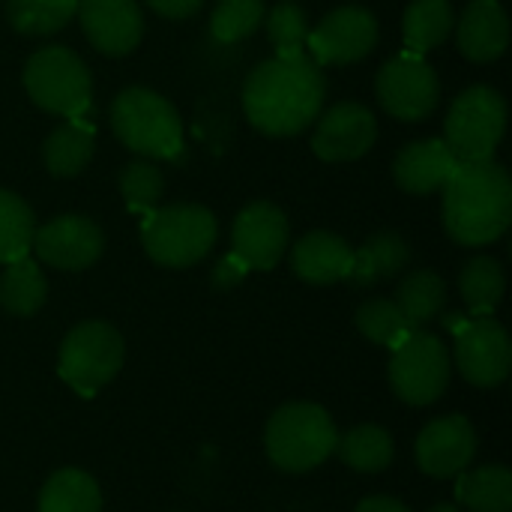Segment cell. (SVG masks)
Masks as SVG:
<instances>
[{"mask_svg": "<svg viewBox=\"0 0 512 512\" xmlns=\"http://www.w3.org/2000/svg\"><path fill=\"white\" fill-rule=\"evenodd\" d=\"M324 96V72L309 54L273 57L258 63L246 78L243 111L258 132L288 138L318 120Z\"/></svg>", "mask_w": 512, "mask_h": 512, "instance_id": "6da1fadb", "label": "cell"}, {"mask_svg": "<svg viewBox=\"0 0 512 512\" xmlns=\"http://www.w3.org/2000/svg\"><path fill=\"white\" fill-rule=\"evenodd\" d=\"M512 222V183L507 168L492 156L456 162L444 183V225L462 246H489Z\"/></svg>", "mask_w": 512, "mask_h": 512, "instance_id": "7a4b0ae2", "label": "cell"}, {"mask_svg": "<svg viewBox=\"0 0 512 512\" xmlns=\"http://www.w3.org/2000/svg\"><path fill=\"white\" fill-rule=\"evenodd\" d=\"M111 129L123 147L147 159H177L183 123L177 108L147 87H126L111 102Z\"/></svg>", "mask_w": 512, "mask_h": 512, "instance_id": "3957f363", "label": "cell"}, {"mask_svg": "<svg viewBox=\"0 0 512 512\" xmlns=\"http://www.w3.org/2000/svg\"><path fill=\"white\" fill-rule=\"evenodd\" d=\"M339 432L330 414L312 402H294L279 408L264 432L267 456L288 474H303L327 462L336 450Z\"/></svg>", "mask_w": 512, "mask_h": 512, "instance_id": "277c9868", "label": "cell"}, {"mask_svg": "<svg viewBox=\"0 0 512 512\" xmlns=\"http://www.w3.org/2000/svg\"><path fill=\"white\" fill-rule=\"evenodd\" d=\"M216 216L201 204H171L144 213V252L162 267H192L216 243Z\"/></svg>", "mask_w": 512, "mask_h": 512, "instance_id": "5b68a950", "label": "cell"}, {"mask_svg": "<svg viewBox=\"0 0 512 512\" xmlns=\"http://www.w3.org/2000/svg\"><path fill=\"white\" fill-rule=\"evenodd\" d=\"M24 87L42 111L60 117H84L90 111V99H93L90 69L75 51L63 45L39 48L27 60Z\"/></svg>", "mask_w": 512, "mask_h": 512, "instance_id": "8992f818", "label": "cell"}, {"mask_svg": "<svg viewBox=\"0 0 512 512\" xmlns=\"http://www.w3.org/2000/svg\"><path fill=\"white\" fill-rule=\"evenodd\" d=\"M504 129H507L504 96L489 84H477L462 90L450 105L444 123V141L459 162H480L495 156Z\"/></svg>", "mask_w": 512, "mask_h": 512, "instance_id": "52a82bcc", "label": "cell"}, {"mask_svg": "<svg viewBox=\"0 0 512 512\" xmlns=\"http://www.w3.org/2000/svg\"><path fill=\"white\" fill-rule=\"evenodd\" d=\"M123 366V339L105 321L78 324L60 345L57 372L84 399L96 396Z\"/></svg>", "mask_w": 512, "mask_h": 512, "instance_id": "ba28073f", "label": "cell"}, {"mask_svg": "<svg viewBox=\"0 0 512 512\" xmlns=\"http://www.w3.org/2000/svg\"><path fill=\"white\" fill-rule=\"evenodd\" d=\"M390 384L408 405H432L450 384V354L432 333L411 330L390 360Z\"/></svg>", "mask_w": 512, "mask_h": 512, "instance_id": "9c48e42d", "label": "cell"}, {"mask_svg": "<svg viewBox=\"0 0 512 512\" xmlns=\"http://www.w3.org/2000/svg\"><path fill=\"white\" fill-rule=\"evenodd\" d=\"M375 93L387 114H393L396 120L414 123V120L429 117L438 108L441 84H438L435 69L423 60V54L402 51L381 66Z\"/></svg>", "mask_w": 512, "mask_h": 512, "instance_id": "30bf717a", "label": "cell"}, {"mask_svg": "<svg viewBox=\"0 0 512 512\" xmlns=\"http://www.w3.org/2000/svg\"><path fill=\"white\" fill-rule=\"evenodd\" d=\"M450 330H456V363L465 381L474 387H498L510 375V336L492 315L474 321L450 318Z\"/></svg>", "mask_w": 512, "mask_h": 512, "instance_id": "8fae6325", "label": "cell"}, {"mask_svg": "<svg viewBox=\"0 0 512 512\" xmlns=\"http://www.w3.org/2000/svg\"><path fill=\"white\" fill-rule=\"evenodd\" d=\"M378 45V21L363 6H339L306 36L309 57L318 66H342L369 57Z\"/></svg>", "mask_w": 512, "mask_h": 512, "instance_id": "7c38bea8", "label": "cell"}, {"mask_svg": "<svg viewBox=\"0 0 512 512\" xmlns=\"http://www.w3.org/2000/svg\"><path fill=\"white\" fill-rule=\"evenodd\" d=\"M288 237H291L288 219L270 201H255L243 207L231 231L234 255L249 270H273L288 249Z\"/></svg>", "mask_w": 512, "mask_h": 512, "instance_id": "4fadbf2b", "label": "cell"}, {"mask_svg": "<svg viewBox=\"0 0 512 512\" xmlns=\"http://www.w3.org/2000/svg\"><path fill=\"white\" fill-rule=\"evenodd\" d=\"M30 249L42 264H51L57 270H87L90 264L99 261L105 249V237L96 222L69 213L36 228Z\"/></svg>", "mask_w": 512, "mask_h": 512, "instance_id": "5bb4252c", "label": "cell"}, {"mask_svg": "<svg viewBox=\"0 0 512 512\" xmlns=\"http://www.w3.org/2000/svg\"><path fill=\"white\" fill-rule=\"evenodd\" d=\"M375 138V114L360 102H339L321 114L312 135V153L324 162H354L372 150Z\"/></svg>", "mask_w": 512, "mask_h": 512, "instance_id": "9a60e30c", "label": "cell"}, {"mask_svg": "<svg viewBox=\"0 0 512 512\" xmlns=\"http://www.w3.org/2000/svg\"><path fill=\"white\" fill-rule=\"evenodd\" d=\"M75 15L90 45L108 57H123L141 42L144 15L138 0H78Z\"/></svg>", "mask_w": 512, "mask_h": 512, "instance_id": "2e32d148", "label": "cell"}, {"mask_svg": "<svg viewBox=\"0 0 512 512\" xmlns=\"http://www.w3.org/2000/svg\"><path fill=\"white\" fill-rule=\"evenodd\" d=\"M477 453V435L468 417L450 414L441 420H432L420 438H417V465L423 474L447 480L459 477Z\"/></svg>", "mask_w": 512, "mask_h": 512, "instance_id": "e0dca14e", "label": "cell"}, {"mask_svg": "<svg viewBox=\"0 0 512 512\" xmlns=\"http://www.w3.org/2000/svg\"><path fill=\"white\" fill-rule=\"evenodd\" d=\"M456 27L459 51L474 63H492L510 45V18L498 0H471Z\"/></svg>", "mask_w": 512, "mask_h": 512, "instance_id": "ac0fdd59", "label": "cell"}, {"mask_svg": "<svg viewBox=\"0 0 512 512\" xmlns=\"http://www.w3.org/2000/svg\"><path fill=\"white\" fill-rule=\"evenodd\" d=\"M456 162L459 159L453 156L447 141L426 138V141H414V144L399 150V156L393 162V177L405 192L429 195V192L444 189V183L450 180Z\"/></svg>", "mask_w": 512, "mask_h": 512, "instance_id": "d6986e66", "label": "cell"}, {"mask_svg": "<svg viewBox=\"0 0 512 512\" xmlns=\"http://www.w3.org/2000/svg\"><path fill=\"white\" fill-rule=\"evenodd\" d=\"M354 249L333 231H312L291 252L294 273L309 285H333L348 279Z\"/></svg>", "mask_w": 512, "mask_h": 512, "instance_id": "ffe728a7", "label": "cell"}, {"mask_svg": "<svg viewBox=\"0 0 512 512\" xmlns=\"http://www.w3.org/2000/svg\"><path fill=\"white\" fill-rule=\"evenodd\" d=\"M408 261H411V249L399 234H393V231L375 234L360 249H354L348 282L354 288H372V285L402 273L408 267Z\"/></svg>", "mask_w": 512, "mask_h": 512, "instance_id": "44dd1931", "label": "cell"}, {"mask_svg": "<svg viewBox=\"0 0 512 512\" xmlns=\"http://www.w3.org/2000/svg\"><path fill=\"white\" fill-rule=\"evenodd\" d=\"M93 147H96V129H93V123H87L81 117H69L66 123H60L45 138L42 159H45V168L54 177H75L93 159Z\"/></svg>", "mask_w": 512, "mask_h": 512, "instance_id": "7402d4cb", "label": "cell"}, {"mask_svg": "<svg viewBox=\"0 0 512 512\" xmlns=\"http://www.w3.org/2000/svg\"><path fill=\"white\" fill-rule=\"evenodd\" d=\"M456 498L471 512H510L512 510V474L504 465H486L474 471H462L456 483Z\"/></svg>", "mask_w": 512, "mask_h": 512, "instance_id": "603a6c76", "label": "cell"}, {"mask_svg": "<svg viewBox=\"0 0 512 512\" xmlns=\"http://www.w3.org/2000/svg\"><path fill=\"white\" fill-rule=\"evenodd\" d=\"M45 294H48V285L33 258L24 255V258L6 264V270L0 276V306L9 315H15V318L36 315L45 303Z\"/></svg>", "mask_w": 512, "mask_h": 512, "instance_id": "cb8c5ba5", "label": "cell"}, {"mask_svg": "<svg viewBox=\"0 0 512 512\" xmlns=\"http://www.w3.org/2000/svg\"><path fill=\"white\" fill-rule=\"evenodd\" d=\"M39 512H102V495L90 474L63 468L39 492Z\"/></svg>", "mask_w": 512, "mask_h": 512, "instance_id": "d4e9b609", "label": "cell"}, {"mask_svg": "<svg viewBox=\"0 0 512 512\" xmlns=\"http://www.w3.org/2000/svg\"><path fill=\"white\" fill-rule=\"evenodd\" d=\"M456 27V15L450 0H414L405 9V21H402V33H405V45L408 51H429L435 45H441Z\"/></svg>", "mask_w": 512, "mask_h": 512, "instance_id": "484cf974", "label": "cell"}, {"mask_svg": "<svg viewBox=\"0 0 512 512\" xmlns=\"http://www.w3.org/2000/svg\"><path fill=\"white\" fill-rule=\"evenodd\" d=\"M393 303L399 306L405 321L417 330V327L429 324L444 309L447 285H444V279L435 270H414L396 288V300Z\"/></svg>", "mask_w": 512, "mask_h": 512, "instance_id": "4316f807", "label": "cell"}, {"mask_svg": "<svg viewBox=\"0 0 512 512\" xmlns=\"http://www.w3.org/2000/svg\"><path fill=\"white\" fill-rule=\"evenodd\" d=\"M342 462L360 474H378L393 462V438L381 426H354L345 438L336 441Z\"/></svg>", "mask_w": 512, "mask_h": 512, "instance_id": "83f0119b", "label": "cell"}, {"mask_svg": "<svg viewBox=\"0 0 512 512\" xmlns=\"http://www.w3.org/2000/svg\"><path fill=\"white\" fill-rule=\"evenodd\" d=\"M459 288H462V297H465L468 309L477 318H489L495 312V306L501 303L504 288H507L501 261L489 258V255H480V258L468 261L462 276H459Z\"/></svg>", "mask_w": 512, "mask_h": 512, "instance_id": "f1b7e54d", "label": "cell"}, {"mask_svg": "<svg viewBox=\"0 0 512 512\" xmlns=\"http://www.w3.org/2000/svg\"><path fill=\"white\" fill-rule=\"evenodd\" d=\"M78 0H9L6 18L24 36H51L75 18Z\"/></svg>", "mask_w": 512, "mask_h": 512, "instance_id": "f546056e", "label": "cell"}, {"mask_svg": "<svg viewBox=\"0 0 512 512\" xmlns=\"http://www.w3.org/2000/svg\"><path fill=\"white\" fill-rule=\"evenodd\" d=\"M33 210L12 192L0 189V264L24 258L33 246Z\"/></svg>", "mask_w": 512, "mask_h": 512, "instance_id": "4dcf8cb0", "label": "cell"}, {"mask_svg": "<svg viewBox=\"0 0 512 512\" xmlns=\"http://www.w3.org/2000/svg\"><path fill=\"white\" fill-rule=\"evenodd\" d=\"M264 0H216L210 15V36L222 45L243 42L264 24Z\"/></svg>", "mask_w": 512, "mask_h": 512, "instance_id": "1f68e13d", "label": "cell"}, {"mask_svg": "<svg viewBox=\"0 0 512 512\" xmlns=\"http://www.w3.org/2000/svg\"><path fill=\"white\" fill-rule=\"evenodd\" d=\"M357 327L360 333L384 348H399L405 342V336L414 330L405 315L399 312V306L393 300H369L357 309Z\"/></svg>", "mask_w": 512, "mask_h": 512, "instance_id": "d6a6232c", "label": "cell"}, {"mask_svg": "<svg viewBox=\"0 0 512 512\" xmlns=\"http://www.w3.org/2000/svg\"><path fill=\"white\" fill-rule=\"evenodd\" d=\"M267 36L276 45V57H297L306 54V36H309V18L297 3H276L267 15Z\"/></svg>", "mask_w": 512, "mask_h": 512, "instance_id": "836d02e7", "label": "cell"}, {"mask_svg": "<svg viewBox=\"0 0 512 512\" xmlns=\"http://www.w3.org/2000/svg\"><path fill=\"white\" fill-rule=\"evenodd\" d=\"M162 189H165V177L147 159L129 162L120 171V195L132 213H150L153 204L162 198Z\"/></svg>", "mask_w": 512, "mask_h": 512, "instance_id": "e575fe53", "label": "cell"}, {"mask_svg": "<svg viewBox=\"0 0 512 512\" xmlns=\"http://www.w3.org/2000/svg\"><path fill=\"white\" fill-rule=\"evenodd\" d=\"M246 273H249V267L231 252V255H225V258L216 261V267L210 273V282H213L216 291H231V288H237L246 279Z\"/></svg>", "mask_w": 512, "mask_h": 512, "instance_id": "d590c367", "label": "cell"}, {"mask_svg": "<svg viewBox=\"0 0 512 512\" xmlns=\"http://www.w3.org/2000/svg\"><path fill=\"white\" fill-rule=\"evenodd\" d=\"M201 3L204 0H147V6L153 12H159L162 18H174V21L192 18L201 9Z\"/></svg>", "mask_w": 512, "mask_h": 512, "instance_id": "8d00e7d4", "label": "cell"}, {"mask_svg": "<svg viewBox=\"0 0 512 512\" xmlns=\"http://www.w3.org/2000/svg\"><path fill=\"white\" fill-rule=\"evenodd\" d=\"M357 512H411L405 504L393 501V498H366L360 501Z\"/></svg>", "mask_w": 512, "mask_h": 512, "instance_id": "74e56055", "label": "cell"}, {"mask_svg": "<svg viewBox=\"0 0 512 512\" xmlns=\"http://www.w3.org/2000/svg\"><path fill=\"white\" fill-rule=\"evenodd\" d=\"M429 512H462L459 507H453V504H438V507H432Z\"/></svg>", "mask_w": 512, "mask_h": 512, "instance_id": "f35d334b", "label": "cell"}]
</instances>
